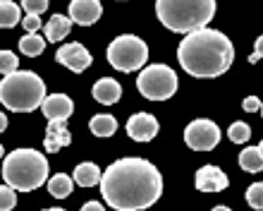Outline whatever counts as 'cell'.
Wrapping results in <instances>:
<instances>
[{"instance_id":"1","label":"cell","mask_w":263,"mask_h":211,"mask_svg":"<svg viewBox=\"0 0 263 211\" xmlns=\"http://www.w3.org/2000/svg\"><path fill=\"white\" fill-rule=\"evenodd\" d=\"M101 195L115 211H144L163 195V178L146 159H118L101 175Z\"/></svg>"},{"instance_id":"2","label":"cell","mask_w":263,"mask_h":211,"mask_svg":"<svg viewBox=\"0 0 263 211\" xmlns=\"http://www.w3.org/2000/svg\"><path fill=\"white\" fill-rule=\"evenodd\" d=\"M177 60L192 77H220L235 60V48L218 29H196L180 41Z\"/></svg>"},{"instance_id":"3","label":"cell","mask_w":263,"mask_h":211,"mask_svg":"<svg viewBox=\"0 0 263 211\" xmlns=\"http://www.w3.org/2000/svg\"><path fill=\"white\" fill-rule=\"evenodd\" d=\"M3 178L14 192L39 190L48 183V159L36 149H14L3 159Z\"/></svg>"},{"instance_id":"4","label":"cell","mask_w":263,"mask_h":211,"mask_svg":"<svg viewBox=\"0 0 263 211\" xmlns=\"http://www.w3.org/2000/svg\"><path fill=\"white\" fill-rule=\"evenodd\" d=\"M156 14L170 31L192 34L213 20L215 0H156Z\"/></svg>"},{"instance_id":"5","label":"cell","mask_w":263,"mask_h":211,"mask_svg":"<svg viewBox=\"0 0 263 211\" xmlns=\"http://www.w3.org/2000/svg\"><path fill=\"white\" fill-rule=\"evenodd\" d=\"M46 99V82L31 70H17L0 79V103L14 113H31Z\"/></svg>"},{"instance_id":"6","label":"cell","mask_w":263,"mask_h":211,"mask_svg":"<svg viewBox=\"0 0 263 211\" xmlns=\"http://www.w3.org/2000/svg\"><path fill=\"white\" fill-rule=\"evenodd\" d=\"M108 63L120 72H134L141 70L148 60V46L139 36L122 34L108 46Z\"/></svg>"},{"instance_id":"7","label":"cell","mask_w":263,"mask_h":211,"mask_svg":"<svg viewBox=\"0 0 263 211\" xmlns=\"http://www.w3.org/2000/svg\"><path fill=\"white\" fill-rule=\"evenodd\" d=\"M139 94L148 101H165L173 99V94L177 92V75L173 67L167 65H148L141 70L137 79Z\"/></svg>"},{"instance_id":"8","label":"cell","mask_w":263,"mask_h":211,"mask_svg":"<svg viewBox=\"0 0 263 211\" xmlns=\"http://www.w3.org/2000/svg\"><path fill=\"white\" fill-rule=\"evenodd\" d=\"M184 142L194 151H211L220 142V127L215 125L213 120H206V118L192 120L184 127Z\"/></svg>"},{"instance_id":"9","label":"cell","mask_w":263,"mask_h":211,"mask_svg":"<svg viewBox=\"0 0 263 211\" xmlns=\"http://www.w3.org/2000/svg\"><path fill=\"white\" fill-rule=\"evenodd\" d=\"M55 60L60 65H65L67 70L79 75V72H84L91 65V53L86 50V46H82V43H65V46L58 48Z\"/></svg>"},{"instance_id":"10","label":"cell","mask_w":263,"mask_h":211,"mask_svg":"<svg viewBox=\"0 0 263 211\" xmlns=\"http://www.w3.org/2000/svg\"><path fill=\"white\" fill-rule=\"evenodd\" d=\"M103 14V5L101 0H72L69 3V20L72 24H79V27H89V24H96Z\"/></svg>"},{"instance_id":"11","label":"cell","mask_w":263,"mask_h":211,"mask_svg":"<svg viewBox=\"0 0 263 211\" xmlns=\"http://www.w3.org/2000/svg\"><path fill=\"white\" fill-rule=\"evenodd\" d=\"M158 130H160L158 120L153 118L151 113H134L127 120V134L134 142H151L158 134Z\"/></svg>"},{"instance_id":"12","label":"cell","mask_w":263,"mask_h":211,"mask_svg":"<svg viewBox=\"0 0 263 211\" xmlns=\"http://www.w3.org/2000/svg\"><path fill=\"white\" fill-rule=\"evenodd\" d=\"M228 183V175L218 166H203L196 170V190L199 192H222Z\"/></svg>"},{"instance_id":"13","label":"cell","mask_w":263,"mask_h":211,"mask_svg":"<svg viewBox=\"0 0 263 211\" xmlns=\"http://www.w3.org/2000/svg\"><path fill=\"white\" fill-rule=\"evenodd\" d=\"M41 111L48 118V122L50 120H67L72 115V111H74V103H72L67 94H50V96L43 99Z\"/></svg>"},{"instance_id":"14","label":"cell","mask_w":263,"mask_h":211,"mask_svg":"<svg viewBox=\"0 0 263 211\" xmlns=\"http://www.w3.org/2000/svg\"><path fill=\"white\" fill-rule=\"evenodd\" d=\"M72 142V134L65 127V120H50L48 130H46V137H43V147L48 154H58L63 147H69Z\"/></svg>"},{"instance_id":"15","label":"cell","mask_w":263,"mask_h":211,"mask_svg":"<svg viewBox=\"0 0 263 211\" xmlns=\"http://www.w3.org/2000/svg\"><path fill=\"white\" fill-rule=\"evenodd\" d=\"M91 94H93V99H96L98 103L112 106V103H118L120 96H122V86H120V82H115L112 77H101L96 84H93Z\"/></svg>"},{"instance_id":"16","label":"cell","mask_w":263,"mask_h":211,"mask_svg":"<svg viewBox=\"0 0 263 211\" xmlns=\"http://www.w3.org/2000/svg\"><path fill=\"white\" fill-rule=\"evenodd\" d=\"M101 168H98L96 163H91V161H84L79 163L74 168V173H72V180H74L79 187H93V185L101 183Z\"/></svg>"},{"instance_id":"17","label":"cell","mask_w":263,"mask_h":211,"mask_svg":"<svg viewBox=\"0 0 263 211\" xmlns=\"http://www.w3.org/2000/svg\"><path fill=\"white\" fill-rule=\"evenodd\" d=\"M72 29V20L65 17V14H53L48 22H46V41L48 43H58L63 41L65 36L69 34Z\"/></svg>"},{"instance_id":"18","label":"cell","mask_w":263,"mask_h":211,"mask_svg":"<svg viewBox=\"0 0 263 211\" xmlns=\"http://www.w3.org/2000/svg\"><path fill=\"white\" fill-rule=\"evenodd\" d=\"M89 130L96 134V137H112V134L118 132V120L112 118V115H108V113L93 115V118L89 120Z\"/></svg>"},{"instance_id":"19","label":"cell","mask_w":263,"mask_h":211,"mask_svg":"<svg viewBox=\"0 0 263 211\" xmlns=\"http://www.w3.org/2000/svg\"><path fill=\"white\" fill-rule=\"evenodd\" d=\"M72 187H74V180L65 173H58V175H50L48 178V192L50 197L55 199H65L72 195Z\"/></svg>"},{"instance_id":"20","label":"cell","mask_w":263,"mask_h":211,"mask_svg":"<svg viewBox=\"0 0 263 211\" xmlns=\"http://www.w3.org/2000/svg\"><path fill=\"white\" fill-rule=\"evenodd\" d=\"M22 24L20 5L12 0H0V29H12Z\"/></svg>"},{"instance_id":"21","label":"cell","mask_w":263,"mask_h":211,"mask_svg":"<svg viewBox=\"0 0 263 211\" xmlns=\"http://www.w3.org/2000/svg\"><path fill=\"white\" fill-rule=\"evenodd\" d=\"M46 43L48 41H46L39 31H36V34H27L20 39V53H24V56H29V58H36L46 50Z\"/></svg>"},{"instance_id":"22","label":"cell","mask_w":263,"mask_h":211,"mask_svg":"<svg viewBox=\"0 0 263 211\" xmlns=\"http://www.w3.org/2000/svg\"><path fill=\"white\" fill-rule=\"evenodd\" d=\"M239 166L247 173H261L263 170V156L258 151V147H247L239 154Z\"/></svg>"},{"instance_id":"23","label":"cell","mask_w":263,"mask_h":211,"mask_svg":"<svg viewBox=\"0 0 263 211\" xmlns=\"http://www.w3.org/2000/svg\"><path fill=\"white\" fill-rule=\"evenodd\" d=\"M228 137L235 142V144H244V142H249V137H251V127L247 125V122H242V120H237V122L230 125Z\"/></svg>"},{"instance_id":"24","label":"cell","mask_w":263,"mask_h":211,"mask_svg":"<svg viewBox=\"0 0 263 211\" xmlns=\"http://www.w3.org/2000/svg\"><path fill=\"white\" fill-rule=\"evenodd\" d=\"M20 70V60L12 50H0V75H12V72Z\"/></svg>"},{"instance_id":"25","label":"cell","mask_w":263,"mask_h":211,"mask_svg":"<svg viewBox=\"0 0 263 211\" xmlns=\"http://www.w3.org/2000/svg\"><path fill=\"white\" fill-rule=\"evenodd\" d=\"M247 204H249L251 209L263 211V183L249 185V190H247Z\"/></svg>"},{"instance_id":"26","label":"cell","mask_w":263,"mask_h":211,"mask_svg":"<svg viewBox=\"0 0 263 211\" xmlns=\"http://www.w3.org/2000/svg\"><path fill=\"white\" fill-rule=\"evenodd\" d=\"M17 204V195H14L12 187L7 185H0V211H12Z\"/></svg>"},{"instance_id":"27","label":"cell","mask_w":263,"mask_h":211,"mask_svg":"<svg viewBox=\"0 0 263 211\" xmlns=\"http://www.w3.org/2000/svg\"><path fill=\"white\" fill-rule=\"evenodd\" d=\"M22 7L27 14H39L41 17L48 10V0H22Z\"/></svg>"},{"instance_id":"28","label":"cell","mask_w":263,"mask_h":211,"mask_svg":"<svg viewBox=\"0 0 263 211\" xmlns=\"http://www.w3.org/2000/svg\"><path fill=\"white\" fill-rule=\"evenodd\" d=\"M22 27L27 29V34H36V31L41 29V17H39V14H27V17L22 20Z\"/></svg>"},{"instance_id":"29","label":"cell","mask_w":263,"mask_h":211,"mask_svg":"<svg viewBox=\"0 0 263 211\" xmlns=\"http://www.w3.org/2000/svg\"><path fill=\"white\" fill-rule=\"evenodd\" d=\"M242 108H244L247 113L261 111V99H256V96H247V99L242 101Z\"/></svg>"},{"instance_id":"30","label":"cell","mask_w":263,"mask_h":211,"mask_svg":"<svg viewBox=\"0 0 263 211\" xmlns=\"http://www.w3.org/2000/svg\"><path fill=\"white\" fill-rule=\"evenodd\" d=\"M82 211H105L103 204H98V202H86V204L82 206Z\"/></svg>"},{"instance_id":"31","label":"cell","mask_w":263,"mask_h":211,"mask_svg":"<svg viewBox=\"0 0 263 211\" xmlns=\"http://www.w3.org/2000/svg\"><path fill=\"white\" fill-rule=\"evenodd\" d=\"M254 53L258 56V60H263V36L256 39V50H254Z\"/></svg>"},{"instance_id":"32","label":"cell","mask_w":263,"mask_h":211,"mask_svg":"<svg viewBox=\"0 0 263 211\" xmlns=\"http://www.w3.org/2000/svg\"><path fill=\"white\" fill-rule=\"evenodd\" d=\"M5 127H7V115L5 113H0V132H3Z\"/></svg>"},{"instance_id":"33","label":"cell","mask_w":263,"mask_h":211,"mask_svg":"<svg viewBox=\"0 0 263 211\" xmlns=\"http://www.w3.org/2000/svg\"><path fill=\"white\" fill-rule=\"evenodd\" d=\"M249 63H251V65L258 63V56H256V53H251V56H249Z\"/></svg>"},{"instance_id":"34","label":"cell","mask_w":263,"mask_h":211,"mask_svg":"<svg viewBox=\"0 0 263 211\" xmlns=\"http://www.w3.org/2000/svg\"><path fill=\"white\" fill-rule=\"evenodd\" d=\"M211 211H232V209H230V206H213Z\"/></svg>"},{"instance_id":"35","label":"cell","mask_w":263,"mask_h":211,"mask_svg":"<svg viewBox=\"0 0 263 211\" xmlns=\"http://www.w3.org/2000/svg\"><path fill=\"white\" fill-rule=\"evenodd\" d=\"M0 159H5V149H3V144H0Z\"/></svg>"},{"instance_id":"36","label":"cell","mask_w":263,"mask_h":211,"mask_svg":"<svg viewBox=\"0 0 263 211\" xmlns=\"http://www.w3.org/2000/svg\"><path fill=\"white\" fill-rule=\"evenodd\" d=\"M258 151H261V156H263V142H261V144H258Z\"/></svg>"},{"instance_id":"37","label":"cell","mask_w":263,"mask_h":211,"mask_svg":"<svg viewBox=\"0 0 263 211\" xmlns=\"http://www.w3.org/2000/svg\"><path fill=\"white\" fill-rule=\"evenodd\" d=\"M43 211H65V209H43Z\"/></svg>"},{"instance_id":"38","label":"cell","mask_w":263,"mask_h":211,"mask_svg":"<svg viewBox=\"0 0 263 211\" xmlns=\"http://www.w3.org/2000/svg\"><path fill=\"white\" fill-rule=\"evenodd\" d=\"M261 115H263V101H261Z\"/></svg>"}]
</instances>
